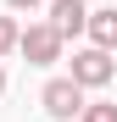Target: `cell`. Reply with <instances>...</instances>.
I'll return each instance as SVG.
<instances>
[{"label": "cell", "mask_w": 117, "mask_h": 122, "mask_svg": "<svg viewBox=\"0 0 117 122\" xmlns=\"http://www.w3.org/2000/svg\"><path fill=\"white\" fill-rule=\"evenodd\" d=\"M39 100H45V111H50L56 122H72V117H84V83H78V78H50Z\"/></svg>", "instance_id": "cell-1"}, {"label": "cell", "mask_w": 117, "mask_h": 122, "mask_svg": "<svg viewBox=\"0 0 117 122\" xmlns=\"http://www.w3.org/2000/svg\"><path fill=\"white\" fill-rule=\"evenodd\" d=\"M17 50L28 56V67H50V61L61 56V33H56L50 22H33V28H22V39H17Z\"/></svg>", "instance_id": "cell-2"}, {"label": "cell", "mask_w": 117, "mask_h": 122, "mask_svg": "<svg viewBox=\"0 0 117 122\" xmlns=\"http://www.w3.org/2000/svg\"><path fill=\"white\" fill-rule=\"evenodd\" d=\"M111 50H100V45H89V50H78L72 56V78H78V83H84V89H100V83H111Z\"/></svg>", "instance_id": "cell-3"}, {"label": "cell", "mask_w": 117, "mask_h": 122, "mask_svg": "<svg viewBox=\"0 0 117 122\" xmlns=\"http://www.w3.org/2000/svg\"><path fill=\"white\" fill-rule=\"evenodd\" d=\"M50 28L61 33V39L84 33L89 28V6H84V0H56V6H50Z\"/></svg>", "instance_id": "cell-4"}, {"label": "cell", "mask_w": 117, "mask_h": 122, "mask_svg": "<svg viewBox=\"0 0 117 122\" xmlns=\"http://www.w3.org/2000/svg\"><path fill=\"white\" fill-rule=\"evenodd\" d=\"M100 50H117V11H89V28H84Z\"/></svg>", "instance_id": "cell-5"}, {"label": "cell", "mask_w": 117, "mask_h": 122, "mask_svg": "<svg viewBox=\"0 0 117 122\" xmlns=\"http://www.w3.org/2000/svg\"><path fill=\"white\" fill-rule=\"evenodd\" d=\"M17 39H22V28H17L11 17H0V56H11V50H17Z\"/></svg>", "instance_id": "cell-6"}, {"label": "cell", "mask_w": 117, "mask_h": 122, "mask_svg": "<svg viewBox=\"0 0 117 122\" xmlns=\"http://www.w3.org/2000/svg\"><path fill=\"white\" fill-rule=\"evenodd\" d=\"M84 122H117V106H106V100L100 106H84Z\"/></svg>", "instance_id": "cell-7"}, {"label": "cell", "mask_w": 117, "mask_h": 122, "mask_svg": "<svg viewBox=\"0 0 117 122\" xmlns=\"http://www.w3.org/2000/svg\"><path fill=\"white\" fill-rule=\"evenodd\" d=\"M6 6H17V11H33V6H39V0H6Z\"/></svg>", "instance_id": "cell-8"}, {"label": "cell", "mask_w": 117, "mask_h": 122, "mask_svg": "<svg viewBox=\"0 0 117 122\" xmlns=\"http://www.w3.org/2000/svg\"><path fill=\"white\" fill-rule=\"evenodd\" d=\"M0 94H6V72H0Z\"/></svg>", "instance_id": "cell-9"}]
</instances>
